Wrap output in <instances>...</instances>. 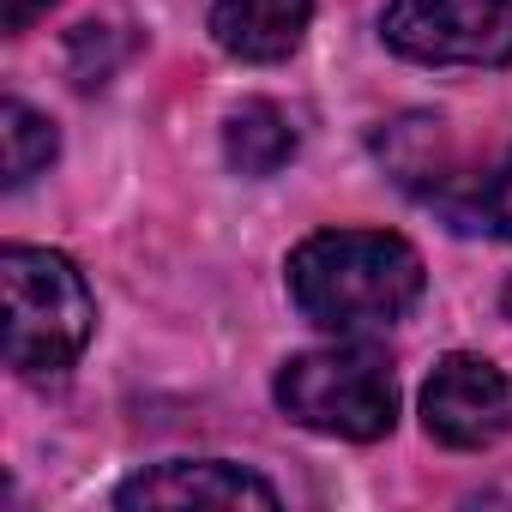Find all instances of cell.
<instances>
[{"label":"cell","mask_w":512,"mask_h":512,"mask_svg":"<svg viewBox=\"0 0 512 512\" xmlns=\"http://www.w3.org/2000/svg\"><path fill=\"white\" fill-rule=\"evenodd\" d=\"M428 205L452 235H482V241H512V151L488 163L482 175H446Z\"/></svg>","instance_id":"cell-8"},{"label":"cell","mask_w":512,"mask_h":512,"mask_svg":"<svg viewBox=\"0 0 512 512\" xmlns=\"http://www.w3.org/2000/svg\"><path fill=\"white\" fill-rule=\"evenodd\" d=\"M314 0H211V37L247 67H278L302 49Z\"/></svg>","instance_id":"cell-7"},{"label":"cell","mask_w":512,"mask_h":512,"mask_svg":"<svg viewBox=\"0 0 512 512\" xmlns=\"http://www.w3.org/2000/svg\"><path fill=\"white\" fill-rule=\"evenodd\" d=\"M290 302L308 326L332 338H362L398 326L422 302V253L392 229H320L284 266Z\"/></svg>","instance_id":"cell-1"},{"label":"cell","mask_w":512,"mask_h":512,"mask_svg":"<svg viewBox=\"0 0 512 512\" xmlns=\"http://www.w3.org/2000/svg\"><path fill=\"white\" fill-rule=\"evenodd\" d=\"M272 392L290 422L332 440H386L398 422V374L368 344L302 350L278 368Z\"/></svg>","instance_id":"cell-3"},{"label":"cell","mask_w":512,"mask_h":512,"mask_svg":"<svg viewBox=\"0 0 512 512\" xmlns=\"http://www.w3.org/2000/svg\"><path fill=\"white\" fill-rule=\"evenodd\" d=\"M55 151H61V133H55V121L49 115H37L31 103H19V97H7L0 103V181L7 187H25L31 175H43L49 163H55Z\"/></svg>","instance_id":"cell-10"},{"label":"cell","mask_w":512,"mask_h":512,"mask_svg":"<svg viewBox=\"0 0 512 512\" xmlns=\"http://www.w3.org/2000/svg\"><path fill=\"white\" fill-rule=\"evenodd\" d=\"M223 157H229V169L247 175V181L278 175V169L296 157V121H290L278 103L253 97V103L229 109V121H223Z\"/></svg>","instance_id":"cell-9"},{"label":"cell","mask_w":512,"mask_h":512,"mask_svg":"<svg viewBox=\"0 0 512 512\" xmlns=\"http://www.w3.org/2000/svg\"><path fill=\"white\" fill-rule=\"evenodd\" d=\"M115 506H278V488L229 458H169L115 488Z\"/></svg>","instance_id":"cell-6"},{"label":"cell","mask_w":512,"mask_h":512,"mask_svg":"<svg viewBox=\"0 0 512 512\" xmlns=\"http://www.w3.org/2000/svg\"><path fill=\"white\" fill-rule=\"evenodd\" d=\"M49 7H55V0H0V31H7V37H25Z\"/></svg>","instance_id":"cell-11"},{"label":"cell","mask_w":512,"mask_h":512,"mask_svg":"<svg viewBox=\"0 0 512 512\" xmlns=\"http://www.w3.org/2000/svg\"><path fill=\"white\" fill-rule=\"evenodd\" d=\"M0 296H7V368L25 380L67 374L91 332H97V296L85 272L55 247H0Z\"/></svg>","instance_id":"cell-2"},{"label":"cell","mask_w":512,"mask_h":512,"mask_svg":"<svg viewBox=\"0 0 512 512\" xmlns=\"http://www.w3.org/2000/svg\"><path fill=\"white\" fill-rule=\"evenodd\" d=\"M422 428L452 452H482L512 428V386L482 356H446L422 386Z\"/></svg>","instance_id":"cell-5"},{"label":"cell","mask_w":512,"mask_h":512,"mask_svg":"<svg viewBox=\"0 0 512 512\" xmlns=\"http://www.w3.org/2000/svg\"><path fill=\"white\" fill-rule=\"evenodd\" d=\"M500 302H506V320H512V278H506V296H500Z\"/></svg>","instance_id":"cell-12"},{"label":"cell","mask_w":512,"mask_h":512,"mask_svg":"<svg viewBox=\"0 0 512 512\" xmlns=\"http://www.w3.org/2000/svg\"><path fill=\"white\" fill-rule=\"evenodd\" d=\"M380 37L422 67H506L512 0H386Z\"/></svg>","instance_id":"cell-4"}]
</instances>
